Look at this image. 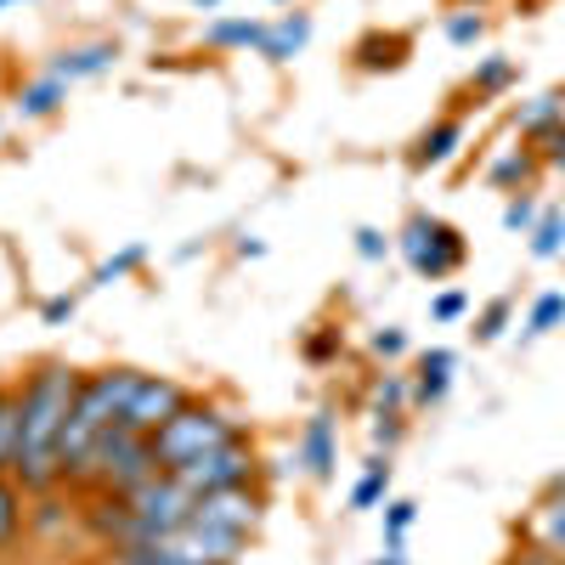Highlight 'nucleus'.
Returning <instances> with one entry per match:
<instances>
[{
    "label": "nucleus",
    "instance_id": "nucleus-1",
    "mask_svg": "<svg viewBox=\"0 0 565 565\" xmlns=\"http://www.w3.org/2000/svg\"><path fill=\"white\" fill-rule=\"evenodd\" d=\"M74 391H79V367H68V362H40L34 373H23V385H18L23 441H18V458H12V481L23 492L63 487L57 447H63V424L74 413Z\"/></svg>",
    "mask_w": 565,
    "mask_h": 565
},
{
    "label": "nucleus",
    "instance_id": "nucleus-2",
    "mask_svg": "<svg viewBox=\"0 0 565 565\" xmlns=\"http://www.w3.org/2000/svg\"><path fill=\"white\" fill-rule=\"evenodd\" d=\"M232 436H244L238 413L221 407V402H210V396H193L175 418H164L148 441H153L159 469H164V476H175L181 463H193L199 452H210V447H221V441H232Z\"/></svg>",
    "mask_w": 565,
    "mask_h": 565
},
{
    "label": "nucleus",
    "instance_id": "nucleus-3",
    "mask_svg": "<svg viewBox=\"0 0 565 565\" xmlns=\"http://www.w3.org/2000/svg\"><path fill=\"white\" fill-rule=\"evenodd\" d=\"M193 509H199V498L186 492L175 476H148L136 492H125V526H119V543L114 548H125V543H159V537H170L175 526H186L193 521Z\"/></svg>",
    "mask_w": 565,
    "mask_h": 565
},
{
    "label": "nucleus",
    "instance_id": "nucleus-4",
    "mask_svg": "<svg viewBox=\"0 0 565 565\" xmlns=\"http://www.w3.org/2000/svg\"><path fill=\"white\" fill-rule=\"evenodd\" d=\"M396 255L407 260L413 277H424V282H447V277L469 260V244H463V232H458L452 221L418 210V215H407L402 232H396Z\"/></svg>",
    "mask_w": 565,
    "mask_h": 565
},
{
    "label": "nucleus",
    "instance_id": "nucleus-5",
    "mask_svg": "<svg viewBox=\"0 0 565 565\" xmlns=\"http://www.w3.org/2000/svg\"><path fill=\"white\" fill-rule=\"evenodd\" d=\"M175 481L193 492V498H204V492H226V487H260V452H255L249 436H232V441L199 452L193 463H181V469H175Z\"/></svg>",
    "mask_w": 565,
    "mask_h": 565
},
{
    "label": "nucleus",
    "instance_id": "nucleus-6",
    "mask_svg": "<svg viewBox=\"0 0 565 565\" xmlns=\"http://www.w3.org/2000/svg\"><path fill=\"white\" fill-rule=\"evenodd\" d=\"M148 476H159V458H153V441L114 424V430L97 441V487L103 492H136Z\"/></svg>",
    "mask_w": 565,
    "mask_h": 565
},
{
    "label": "nucleus",
    "instance_id": "nucleus-7",
    "mask_svg": "<svg viewBox=\"0 0 565 565\" xmlns=\"http://www.w3.org/2000/svg\"><path fill=\"white\" fill-rule=\"evenodd\" d=\"M186 402H193V391H186V385L164 380V373H141L130 402H125V413H119V424H125V430H136V436H153L159 424L175 418Z\"/></svg>",
    "mask_w": 565,
    "mask_h": 565
},
{
    "label": "nucleus",
    "instance_id": "nucleus-8",
    "mask_svg": "<svg viewBox=\"0 0 565 565\" xmlns=\"http://www.w3.org/2000/svg\"><path fill=\"white\" fill-rule=\"evenodd\" d=\"M193 521L204 526H221L232 537H255L260 521H266V492L260 487H226V492H204L199 509H193Z\"/></svg>",
    "mask_w": 565,
    "mask_h": 565
},
{
    "label": "nucleus",
    "instance_id": "nucleus-9",
    "mask_svg": "<svg viewBox=\"0 0 565 565\" xmlns=\"http://www.w3.org/2000/svg\"><path fill=\"white\" fill-rule=\"evenodd\" d=\"M295 463L306 469L311 481H334V469H340V418H334V407H317V413L300 424Z\"/></svg>",
    "mask_w": 565,
    "mask_h": 565
},
{
    "label": "nucleus",
    "instance_id": "nucleus-10",
    "mask_svg": "<svg viewBox=\"0 0 565 565\" xmlns=\"http://www.w3.org/2000/svg\"><path fill=\"white\" fill-rule=\"evenodd\" d=\"M521 543L565 559V487L559 481H548V492L532 503V514L521 521Z\"/></svg>",
    "mask_w": 565,
    "mask_h": 565
},
{
    "label": "nucleus",
    "instance_id": "nucleus-11",
    "mask_svg": "<svg viewBox=\"0 0 565 565\" xmlns=\"http://www.w3.org/2000/svg\"><path fill=\"white\" fill-rule=\"evenodd\" d=\"M565 130V97L559 90H537V97H526L521 108H514V136L526 141V148H548V141Z\"/></svg>",
    "mask_w": 565,
    "mask_h": 565
},
{
    "label": "nucleus",
    "instance_id": "nucleus-12",
    "mask_svg": "<svg viewBox=\"0 0 565 565\" xmlns=\"http://www.w3.org/2000/svg\"><path fill=\"white\" fill-rule=\"evenodd\" d=\"M463 136H469L463 114H441L436 125L418 130V141L407 148V164H413V170H441V164H452V153L463 148Z\"/></svg>",
    "mask_w": 565,
    "mask_h": 565
},
{
    "label": "nucleus",
    "instance_id": "nucleus-13",
    "mask_svg": "<svg viewBox=\"0 0 565 565\" xmlns=\"http://www.w3.org/2000/svg\"><path fill=\"white\" fill-rule=\"evenodd\" d=\"M114 63H119V45H114V40H85V45H63V52L45 57V74H57V79L79 85V79L108 74Z\"/></svg>",
    "mask_w": 565,
    "mask_h": 565
},
{
    "label": "nucleus",
    "instance_id": "nucleus-14",
    "mask_svg": "<svg viewBox=\"0 0 565 565\" xmlns=\"http://www.w3.org/2000/svg\"><path fill=\"white\" fill-rule=\"evenodd\" d=\"M452 373H458V351H452V345L418 351V362H413V407H436V402H447Z\"/></svg>",
    "mask_w": 565,
    "mask_h": 565
},
{
    "label": "nucleus",
    "instance_id": "nucleus-15",
    "mask_svg": "<svg viewBox=\"0 0 565 565\" xmlns=\"http://www.w3.org/2000/svg\"><path fill=\"white\" fill-rule=\"evenodd\" d=\"M543 170H548V164H543L537 148H503V153L487 164V186H498V193H532Z\"/></svg>",
    "mask_w": 565,
    "mask_h": 565
},
{
    "label": "nucleus",
    "instance_id": "nucleus-16",
    "mask_svg": "<svg viewBox=\"0 0 565 565\" xmlns=\"http://www.w3.org/2000/svg\"><path fill=\"white\" fill-rule=\"evenodd\" d=\"M391 487H396V463H391V452H367L362 476L351 481V498H345V509H351V514L385 509V503H391Z\"/></svg>",
    "mask_w": 565,
    "mask_h": 565
},
{
    "label": "nucleus",
    "instance_id": "nucleus-17",
    "mask_svg": "<svg viewBox=\"0 0 565 565\" xmlns=\"http://www.w3.org/2000/svg\"><path fill=\"white\" fill-rule=\"evenodd\" d=\"M306 45H311V12H282L277 23H266V40H260L255 57H266V63H295Z\"/></svg>",
    "mask_w": 565,
    "mask_h": 565
},
{
    "label": "nucleus",
    "instance_id": "nucleus-18",
    "mask_svg": "<svg viewBox=\"0 0 565 565\" xmlns=\"http://www.w3.org/2000/svg\"><path fill=\"white\" fill-rule=\"evenodd\" d=\"M260 40H266V18H210L204 23L210 52H260Z\"/></svg>",
    "mask_w": 565,
    "mask_h": 565
},
{
    "label": "nucleus",
    "instance_id": "nucleus-19",
    "mask_svg": "<svg viewBox=\"0 0 565 565\" xmlns=\"http://www.w3.org/2000/svg\"><path fill=\"white\" fill-rule=\"evenodd\" d=\"M514 85H521V63L514 57H481L476 74H469V97H476V108H487V103H503Z\"/></svg>",
    "mask_w": 565,
    "mask_h": 565
},
{
    "label": "nucleus",
    "instance_id": "nucleus-20",
    "mask_svg": "<svg viewBox=\"0 0 565 565\" xmlns=\"http://www.w3.org/2000/svg\"><path fill=\"white\" fill-rule=\"evenodd\" d=\"M63 103H68V79H57V74H34L29 85H18L23 119H52V114H63Z\"/></svg>",
    "mask_w": 565,
    "mask_h": 565
},
{
    "label": "nucleus",
    "instance_id": "nucleus-21",
    "mask_svg": "<svg viewBox=\"0 0 565 565\" xmlns=\"http://www.w3.org/2000/svg\"><path fill=\"white\" fill-rule=\"evenodd\" d=\"M407 63V40L402 34H367L362 45H356V68L362 74H391V68H402Z\"/></svg>",
    "mask_w": 565,
    "mask_h": 565
},
{
    "label": "nucleus",
    "instance_id": "nucleus-22",
    "mask_svg": "<svg viewBox=\"0 0 565 565\" xmlns=\"http://www.w3.org/2000/svg\"><path fill=\"white\" fill-rule=\"evenodd\" d=\"M367 407H373V418H385V413H407L413 407V380L407 373H380V380H373V391H367Z\"/></svg>",
    "mask_w": 565,
    "mask_h": 565
},
{
    "label": "nucleus",
    "instance_id": "nucleus-23",
    "mask_svg": "<svg viewBox=\"0 0 565 565\" xmlns=\"http://www.w3.org/2000/svg\"><path fill=\"white\" fill-rule=\"evenodd\" d=\"M23 441V407H18V385H0V469L12 476V458Z\"/></svg>",
    "mask_w": 565,
    "mask_h": 565
},
{
    "label": "nucleus",
    "instance_id": "nucleus-24",
    "mask_svg": "<svg viewBox=\"0 0 565 565\" xmlns=\"http://www.w3.org/2000/svg\"><path fill=\"white\" fill-rule=\"evenodd\" d=\"M441 34H447V45H458V52H476V45L487 40V18H481V7H452L447 23H441Z\"/></svg>",
    "mask_w": 565,
    "mask_h": 565
},
{
    "label": "nucleus",
    "instance_id": "nucleus-25",
    "mask_svg": "<svg viewBox=\"0 0 565 565\" xmlns=\"http://www.w3.org/2000/svg\"><path fill=\"white\" fill-rule=\"evenodd\" d=\"M526 249H532V260H554V255H565V210H543V215H537Z\"/></svg>",
    "mask_w": 565,
    "mask_h": 565
},
{
    "label": "nucleus",
    "instance_id": "nucleus-26",
    "mask_svg": "<svg viewBox=\"0 0 565 565\" xmlns=\"http://www.w3.org/2000/svg\"><path fill=\"white\" fill-rule=\"evenodd\" d=\"M554 328H565V289H543L526 311V340H543Z\"/></svg>",
    "mask_w": 565,
    "mask_h": 565
},
{
    "label": "nucleus",
    "instance_id": "nucleus-27",
    "mask_svg": "<svg viewBox=\"0 0 565 565\" xmlns=\"http://www.w3.org/2000/svg\"><path fill=\"white\" fill-rule=\"evenodd\" d=\"M103 565H193V559H181L164 543H125V548H108Z\"/></svg>",
    "mask_w": 565,
    "mask_h": 565
},
{
    "label": "nucleus",
    "instance_id": "nucleus-28",
    "mask_svg": "<svg viewBox=\"0 0 565 565\" xmlns=\"http://www.w3.org/2000/svg\"><path fill=\"white\" fill-rule=\"evenodd\" d=\"M509 322H514V300L498 295V300H487V306L476 311V328H469V334H476V345H492V340H503Z\"/></svg>",
    "mask_w": 565,
    "mask_h": 565
},
{
    "label": "nucleus",
    "instance_id": "nucleus-29",
    "mask_svg": "<svg viewBox=\"0 0 565 565\" xmlns=\"http://www.w3.org/2000/svg\"><path fill=\"white\" fill-rule=\"evenodd\" d=\"M23 487L12 481V476H0V548L7 543H18V532H23Z\"/></svg>",
    "mask_w": 565,
    "mask_h": 565
},
{
    "label": "nucleus",
    "instance_id": "nucleus-30",
    "mask_svg": "<svg viewBox=\"0 0 565 565\" xmlns=\"http://www.w3.org/2000/svg\"><path fill=\"white\" fill-rule=\"evenodd\" d=\"M141 260H148V244H125L119 255H108L97 271H90V282H97V289H108V282H125L130 271H141Z\"/></svg>",
    "mask_w": 565,
    "mask_h": 565
},
{
    "label": "nucleus",
    "instance_id": "nucleus-31",
    "mask_svg": "<svg viewBox=\"0 0 565 565\" xmlns=\"http://www.w3.org/2000/svg\"><path fill=\"white\" fill-rule=\"evenodd\" d=\"M537 199L532 193H509V204H503V232H514V238H532V226H537Z\"/></svg>",
    "mask_w": 565,
    "mask_h": 565
},
{
    "label": "nucleus",
    "instance_id": "nucleus-32",
    "mask_svg": "<svg viewBox=\"0 0 565 565\" xmlns=\"http://www.w3.org/2000/svg\"><path fill=\"white\" fill-rule=\"evenodd\" d=\"M413 521H418V503L413 498H391L385 503V548H402L407 532H413Z\"/></svg>",
    "mask_w": 565,
    "mask_h": 565
},
{
    "label": "nucleus",
    "instance_id": "nucleus-33",
    "mask_svg": "<svg viewBox=\"0 0 565 565\" xmlns=\"http://www.w3.org/2000/svg\"><path fill=\"white\" fill-rule=\"evenodd\" d=\"M367 351L380 356V362H402V356H407V328H396V322L373 328V334H367Z\"/></svg>",
    "mask_w": 565,
    "mask_h": 565
},
{
    "label": "nucleus",
    "instance_id": "nucleus-34",
    "mask_svg": "<svg viewBox=\"0 0 565 565\" xmlns=\"http://www.w3.org/2000/svg\"><path fill=\"white\" fill-rule=\"evenodd\" d=\"M351 249L362 260H385V255H396V238H391V232H380V226H356L351 232Z\"/></svg>",
    "mask_w": 565,
    "mask_h": 565
},
{
    "label": "nucleus",
    "instance_id": "nucleus-35",
    "mask_svg": "<svg viewBox=\"0 0 565 565\" xmlns=\"http://www.w3.org/2000/svg\"><path fill=\"white\" fill-rule=\"evenodd\" d=\"M407 441V413H385L373 418V452H396Z\"/></svg>",
    "mask_w": 565,
    "mask_h": 565
},
{
    "label": "nucleus",
    "instance_id": "nucleus-36",
    "mask_svg": "<svg viewBox=\"0 0 565 565\" xmlns=\"http://www.w3.org/2000/svg\"><path fill=\"white\" fill-rule=\"evenodd\" d=\"M463 317H469V295H463V289H441V295L430 300V322L447 328V322H463Z\"/></svg>",
    "mask_w": 565,
    "mask_h": 565
},
{
    "label": "nucleus",
    "instance_id": "nucleus-37",
    "mask_svg": "<svg viewBox=\"0 0 565 565\" xmlns=\"http://www.w3.org/2000/svg\"><path fill=\"white\" fill-rule=\"evenodd\" d=\"M74 311H79L74 295H52V300L40 306V322H45V328H63V322H74Z\"/></svg>",
    "mask_w": 565,
    "mask_h": 565
},
{
    "label": "nucleus",
    "instance_id": "nucleus-38",
    "mask_svg": "<svg viewBox=\"0 0 565 565\" xmlns=\"http://www.w3.org/2000/svg\"><path fill=\"white\" fill-rule=\"evenodd\" d=\"M334 351H340V328H322V334L306 340V362H328Z\"/></svg>",
    "mask_w": 565,
    "mask_h": 565
},
{
    "label": "nucleus",
    "instance_id": "nucleus-39",
    "mask_svg": "<svg viewBox=\"0 0 565 565\" xmlns=\"http://www.w3.org/2000/svg\"><path fill=\"white\" fill-rule=\"evenodd\" d=\"M498 565H565V559H554V554H543V548H526V543H521L514 554H503Z\"/></svg>",
    "mask_w": 565,
    "mask_h": 565
},
{
    "label": "nucleus",
    "instance_id": "nucleus-40",
    "mask_svg": "<svg viewBox=\"0 0 565 565\" xmlns=\"http://www.w3.org/2000/svg\"><path fill=\"white\" fill-rule=\"evenodd\" d=\"M543 164H548L554 175H565V130H559V136L548 141V148H543Z\"/></svg>",
    "mask_w": 565,
    "mask_h": 565
},
{
    "label": "nucleus",
    "instance_id": "nucleus-41",
    "mask_svg": "<svg viewBox=\"0 0 565 565\" xmlns=\"http://www.w3.org/2000/svg\"><path fill=\"white\" fill-rule=\"evenodd\" d=\"M266 255V238H255V232H244L238 238V260H260Z\"/></svg>",
    "mask_w": 565,
    "mask_h": 565
},
{
    "label": "nucleus",
    "instance_id": "nucleus-42",
    "mask_svg": "<svg viewBox=\"0 0 565 565\" xmlns=\"http://www.w3.org/2000/svg\"><path fill=\"white\" fill-rule=\"evenodd\" d=\"M373 565H407V548H385V554L373 559Z\"/></svg>",
    "mask_w": 565,
    "mask_h": 565
},
{
    "label": "nucleus",
    "instance_id": "nucleus-43",
    "mask_svg": "<svg viewBox=\"0 0 565 565\" xmlns=\"http://www.w3.org/2000/svg\"><path fill=\"white\" fill-rule=\"evenodd\" d=\"M193 7H199V12H215V7H221V0H193Z\"/></svg>",
    "mask_w": 565,
    "mask_h": 565
},
{
    "label": "nucleus",
    "instance_id": "nucleus-44",
    "mask_svg": "<svg viewBox=\"0 0 565 565\" xmlns=\"http://www.w3.org/2000/svg\"><path fill=\"white\" fill-rule=\"evenodd\" d=\"M452 7H487V0H452Z\"/></svg>",
    "mask_w": 565,
    "mask_h": 565
},
{
    "label": "nucleus",
    "instance_id": "nucleus-45",
    "mask_svg": "<svg viewBox=\"0 0 565 565\" xmlns=\"http://www.w3.org/2000/svg\"><path fill=\"white\" fill-rule=\"evenodd\" d=\"M7 7H23V0H0V12H7Z\"/></svg>",
    "mask_w": 565,
    "mask_h": 565
},
{
    "label": "nucleus",
    "instance_id": "nucleus-46",
    "mask_svg": "<svg viewBox=\"0 0 565 565\" xmlns=\"http://www.w3.org/2000/svg\"><path fill=\"white\" fill-rule=\"evenodd\" d=\"M271 7H295V0H271Z\"/></svg>",
    "mask_w": 565,
    "mask_h": 565
},
{
    "label": "nucleus",
    "instance_id": "nucleus-47",
    "mask_svg": "<svg viewBox=\"0 0 565 565\" xmlns=\"http://www.w3.org/2000/svg\"><path fill=\"white\" fill-rule=\"evenodd\" d=\"M554 481H559V487H565V476H554Z\"/></svg>",
    "mask_w": 565,
    "mask_h": 565
},
{
    "label": "nucleus",
    "instance_id": "nucleus-48",
    "mask_svg": "<svg viewBox=\"0 0 565 565\" xmlns=\"http://www.w3.org/2000/svg\"><path fill=\"white\" fill-rule=\"evenodd\" d=\"M559 97H565V85H559Z\"/></svg>",
    "mask_w": 565,
    "mask_h": 565
},
{
    "label": "nucleus",
    "instance_id": "nucleus-49",
    "mask_svg": "<svg viewBox=\"0 0 565 565\" xmlns=\"http://www.w3.org/2000/svg\"><path fill=\"white\" fill-rule=\"evenodd\" d=\"M0 476H7V469H0Z\"/></svg>",
    "mask_w": 565,
    "mask_h": 565
}]
</instances>
